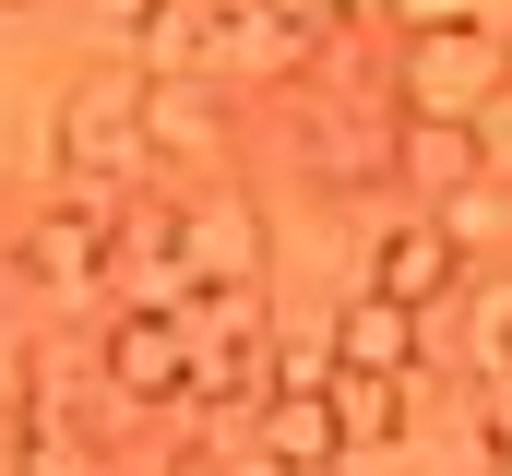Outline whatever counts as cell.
I'll use <instances>...</instances> for the list:
<instances>
[{
    "instance_id": "cell-8",
    "label": "cell",
    "mask_w": 512,
    "mask_h": 476,
    "mask_svg": "<svg viewBox=\"0 0 512 476\" xmlns=\"http://www.w3.org/2000/svg\"><path fill=\"white\" fill-rule=\"evenodd\" d=\"M108 393L120 405H191V322H108Z\"/></svg>"
},
{
    "instance_id": "cell-15",
    "label": "cell",
    "mask_w": 512,
    "mask_h": 476,
    "mask_svg": "<svg viewBox=\"0 0 512 476\" xmlns=\"http://www.w3.org/2000/svg\"><path fill=\"white\" fill-rule=\"evenodd\" d=\"M465 346H477V369H489V393H512V286L477 298V334H465Z\"/></svg>"
},
{
    "instance_id": "cell-7",
    "label": "cell",
    "mask_w": 512,
    "mask_h": 476,
    "mask_svg": "<svg viewBox=\"0 0 512 476\" xmlns=\"http://www.w3.org/2000/svg\"><path fill=\"white\" fill-rule=\"evenodd\" d=\"M393 179L417 191V215H441V203H465V191L489 179V155H477V131H453V119H393Z\"/></svg>"
},
{
    "instance_id": "cell-2",
    "label": "cell",
    "mask_w": 512,
    "mask_h": 476,
    "mask_svg": "<svg viewBox=\"0 0 512 476\" xmlns=\"http://www.w3.org/2000/svg\"><path fill=\"white\" fill-rule=\"evenodd\" d=\"M143 96H155L143 60H108V72H84V84L60 96V191H72V203L120 215L131 191L155 179V155H143Z\"/></svg>"
},
{
    "instance_id": "cell-9",
    "label": "cell",
    "mask_w": 512,
    "mask_h": 476,
    "mask_svg": "<svg viewBox=\"0 0 512 476\" xmlns=\"http://www.w3.org/2000/svg\"><path fill=\"white\" fill-rule=\"evenodd\" d=\"M417 357H429V322L417 310H393V298H346L334 310V369H370V381H417Z\"/></svg>"
},
{
    "instance_id": "cell-17",
    "label": "cell",
    "mask_w": 512,
    "mask_h": 476,
    "mask_svg": "<svg viewBox=\"0 0 512 476\" xmlns=\"http://www.w3.org/2000/svg\"><path fill=\"white\" fill-rule=\"evenodd\" d=\"M489 453H501V476H512V393L489 405Z\"/></svg>"
},
{
    "instance_id": "cell-11",
    "label": "cell",
    "mask_w": 512,
    "mask_h": 476,
    "mask_svg": "<svg viewBox=\"0 0 512 476\" xmlns=\"http://www.w3.org/2000/svg\"><path fill=\"white\" fill-rule=\"evenodd\" d=\"M143 155L155 167H215V84H155L143 96Z\"/></svg>"
},
{
    "instance_id": "cell-13",
    "label": "cell",
    "mask_w": 512,
    "mask_h": 476,
    "mask_svg": "<svg viewBox=\"0 0 512 476\" xmlns=\"http://www.w3.org/2000/svg\"><path fill=\"white\" fill-rule=\"evenodd\" d=\"M310 179H322V191H382L393 179V131H334V119H310Z\"/></svg>"
},
{
    "instance_id": "cell-18",
    "label": "cell",
    "mask_w": 512,
    "mask_h": 476,
    "mask_svg": "<svg viewBox=\"0 0 512 476\" xmlns=\"http://www.w3.org/2000/svg\"><path fill=\"white\" fill-rule=\"evenodd\" d=\"M12 298H24V262H12V238H0V310H12Z\"/></svg>"
},
{
    "instance_id": "cell-5",
    "label": "cell",
    "mask_w": 512,
    "mask_h": 476,
    "mask_svg": "<svg viewBox=\"0 0 512 476\" xmlns=\"http://www.w3.org/2000/svg\"><path fill=\"white\" fill-rule=\"evenodd\" d=\"M108 250H120V215H96V203H72V191L12 238V262H24L36 298H84V286H108Z\"/></svg>"
},
{
    "instance_id": "cell-19",
    "label": "cell",
    "mask_w": 512,
    "mask_h": 476,
    "mask_svg": "<svg viewBox=\"0 0 512 476\" xmlns=\"http://www.w3.org/2000/svg\"><path fill=\"white\" fill-rule=\"evenodd\" d=\"M167 476H179V465H167Z\"/></svg>"
},
{
    "instance_id": "cell-6",
    "label": "cell",
    "mask_w": 512,
    "mask_h": 476,
    "mask_svg": "<svg viewBox=\"0 0 512 476\" xmlns=\"http://www.w3.org/2000/svg\"><path fill=\"white\" fill-rule=\"evenodd\" d=\"M370 298L417 310V322H441V310L465 298V250L429 227V215H393V227L370 238Z\"/></svg>"
},
{
    "instance_id": "cell-10",
    "label": "cell",
    "mask_w": 512,
    "mask_h": 476,
    "mask_svg": "<svg viewBox=\"0 0 512 476\" xmlns=\"http://www.w3.org/2000/svg\"><path fill=\"white\" fill-rule=\"evenodd\" d=\"M251 441H262V453H274L286 476H322V465H346V441H334V405H322V393H274V405L251 417Z\"/></svg>"
},
{
    "instance_id": "cell-3",
    "label": "cell",
    "mask_w": 512,
    "mask_h": 476,
    "mask_svg": "<svg viewBox=\"0 0 512 476\" xmlns=\"http://www.w3.org/2000/svg\"><path fill=\"white\" fill-rule=\"evenodd\" d=\"M322 36H346V12H322V0H262V12H215V60H203V84H274V72H298Z\"/></svg>"
},
{
    "instance_id": "cell-12",
    "label": "cell",
    "mask_w": 512,
    "mask_h": 476,
    "mask_svg": "<svg viewBox=\"0 0 512 476\" xmlns=\"http://www.w3.org/2000/svg\"><path fill=\"white\" fill-rule=\"evenodd\" d=\"M322 405H334V441H346V453H393V441H405V381L334 369V393H322Z\"/></svg>"
},
{
    "instance_id": "cell-14",
    "label": "cell",
    "mask_w": 512,
    "mask_h": 476,
    "mask_svg": "<svg viewBox=\"0 0 512 476\" xmlns=\"http://www.w3.org/2000/svg\"><path fill=\"white\" fill-rule=\"evenodd\" d=\"M429 227L453 238V250H465V262H477V250H489V238H512V179H477V191H465V203H441V215H429Z\"/></svg>"
},
{
    "instance_id": "cell-16",
    "label": "cell",
    "mask_w": 512,
    "mask_h": 476,
    "mask_svg": "<svg viewBox=\"0 0 512 476\" xmlns=\"http://www.w3.org/2000/svg\"><path fill=\"white\" fill-rule=\"evenodd\" d=\"M477 155H489V179H512V84L489 96V119H477Z\"/></svg>"
},
{
    "instance_id": "cell-1",
    "label": "cell",
    "mask_w": 512,
    "mask_h": 476,
    "mask_svg": "<svg viewBox=\"0 0 512 476\" xmlns=\"http://www.w3.org/2000/svg\"><path fill=\"white\" fill-rule=\"evenodd\" d=\"M393 36V119H453V131H477L489 119V96L512 84V48L489 12H441V0H405V12H382Z\"/></svg>"
},
{
    "instance_id": "cell-4",
    "label": "cell",
    "mask_w": 512,
    "mask_h": 476,
    "mask_svg": "<svg viewBox=\"0 0 512 476\" xmlns=\"http://www.w3.org/2000/svg\"><path fill=\"white\" fill-rule=\"evenodd\" d=\"M167 250H179L191 298H239V286H262V215L239 203V191H191Z\"/></svg>"
}]
</instances>
